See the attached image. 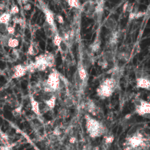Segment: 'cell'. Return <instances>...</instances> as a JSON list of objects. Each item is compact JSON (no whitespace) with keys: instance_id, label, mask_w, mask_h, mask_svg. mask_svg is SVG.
<instances>
[{"instance_id":"obj_1","label":"cell","mask_w":150,"mask_h":150,"mask_svg":"<svg viewBox=\"0 0 150 150\" xmlns=\"http://www.w3.org/2000/svg\"><path fill=\"white\" fill-rule=\"evenodd\" d=\"M86 120V128L88 135L92 138L100 137L107 134V130L103 123L89 114L84 116Z\"/></svg>"},{"instance_id":"obj_2","label":"cell","mask_w":150,"mask_h":150,"mask_svg":"<svg viewBox=\"0 0 150 150\" xmlns=\"http://www.w3.org/2000/svg\"><path fill=\"white\" fill-rule=\"evenodd\" d=\"M117 83L110 77L104 79L96 89L97 95L101 98L110 97L115 90Z\"/></svg>"},{"instance_id":"obj_3","label":"cell","mask_w":150,"mask_h":150,"mask_svg":"<svg viewBox=\"0 0 150 150\" xmlns=\"http://www.w3.org/2000/svg\"><path fill=\"white\" fill-rule=\"evenodd\" d=\"M60 75V74L56 70H53L48 75L46 81L43 84V90L44 92L54 93L58 91Z\"/></svg>"},{"instance_id":"obj_4","label":"cell","mask_w":150,"mask_h":150,"mask_svg":"<svg viewBox=\"0 0 150 150\" xmlns=\"http://www.w3.org/2000/svg\"><path fill=\"white\" fill-rule=\"evenodd\" d=\"M133 102L135 105V112L144 118H149L150 105L149 102L140 98H135Z\"/></svg>"},{"instance_id":"obj_5","label":"cell","mask_w":150,"mask_h":150,"mask_svg":"<svg viewBox=\"0 0 150 150\" xmlns=\"http://www.w3.org/2000/svg\"><path fill=\"white\" fill-rule=\"evenodd\" d=\"M40 9L42 12L44 13L45 16V21L50 25L53 26L54 28H57L56 24L54 20V15L53 12L47 7V5L43 1H39Z\"/></svg>"},{"instance_id":"obj_6","label":"cell","mask_w":150,"mask_h":150,"mask_svg":"<svg viewBox=\"0 0 150 150\" xmlns=\"http://www.w3.org/2000/svg\"><path fill=\"white\" fill-rule=\"evenodd\" d=\"M104 3L105 2L103 1H97V4L94 7V9L91 18L93 19L96 23H100L102 20V17L104 13Z\"/></svg>"},{"instance_id":"obj_7","label":"cell","mask_w":150,"mask_h":150,"mask_svg":"<svg viewBox=\"0 0 150 150\" xmlns=\"http://www.w3.org/2000/svg\"><path fill=\"white\" fill-rule=\"evenodd\" d=\"M35 69L39 71H43L46 70L47 67V64L45 59V53L40 54L37 56L35 58V62H33Z\"/></svg>"},{"instance_id":"obj_8","label":"cell","mask_w":150,"mask_h":150,"mask_svg":"<svg viewBox=\"0 0 150 150\" xmlns=\"http://www.w3.org/2000/svg\"><path fill=\"white\" fill-rule=\"evenodd\" d=\"M27 73L26 66L23 64H18L13 68V73L12 74V79H16L25 76Z\"/></svg>"},{"instance_id":"obj_9","label":"cell","mask_w":150,"mask_h":150,"mask_svg":"<svg viewBox=\"0 0 150 150\" xmlns=\"http://www.w3.org/2000/svg\"><path fill=\"white\" fill-rule=\"evenodd\" d=\"M43 29L45 32V36L49 39H52L53 36L57 33V28H54L48 23L45 21L43 23Z\"/></svg>"},{"instance_id":"obj_10","label":"cell","mask_w":150,"mask_h":150,"mask_svg":"<svg viewBox=\"0 0 150 150\" xmlns=\"http://www.w3.org/2000/svg\"><path fill=\"white\" fill-rule=\"evenodd\" d=\"M136 87L137 88L149 90L150 89L149 78H141L139 79H137Z\"/></svg>"},{"instance_id":"obj_11","label":"cell","mask_w":150,"mask_h":150,"mask_svg":"<svg viewBox=\"0 0 150 150\" xmlns=\"http://www.w3.org/2000/svg\"><path fill=\"white\" fill-rule=\"evenodd\" d=\"M101 46V40L100 38H96L93 43H91L88 48V54H93L94 53L98 52L100 49Z\"/></svg>"},{"instance_id":"obj_12","label":"cell","mask_w":150,"mask_h":150,"mask_svg":"<svg viewBox=\"0 0 150 150\" xmlns=\"http://www.w3.org/2000/svg\"><path fill=\"white\" fill-rule=\"evenodd\" d=\"M104 26L106 29H108L112 32L116 30L117 27V22L114 18L110 17L106 19L104 22Z\"/></svg>"},{"instance_id":"obj_13","label":"cell","mask_w":150,"mask_h":150,"mask_svg":"<svg viewBox=\"0 0 150 150\" xmlns=\"http://www.w3.org/2000/svg\"><path fill=\"white\" fill-rule=\"evenodd\" d=\"M29 99L32 111L38 116L41 115L42 114H40L39 110V103L36 101L32 95H30Z\"/></svg>"},{"instance_id":"obj_14","label":"cell","mask_w":150,"mask_h":150,"mask_svg":"<svg viewBox=\"0 0 150 150\" xmlns=\"http://www.w3.org/2000/svg\"><path fill=\"white\" fill-rule=\"evenodd\" d=\"M77 74L79 81L84 82L87 78L88 74H87V70H86L85 67L83 66V65H80L78 67Z\"/></svg>"},{"instance_id":"obj_15","label":"cell","mask_w":150,"mask_h":150,"mask_svg":"<svg viewBox=\"0 0 150 150\" xmlns=\"http://www.w3.org/2000/svg\"><path fill=\"white\" fill-rule=\"evenodd\" d=\"M86 110L93 115H97V106L95 103L91 100H88L85 104Z\"/></svg>"},{"instance_id":"obj_16","label":"cell","mask_w":150,"mask_h":150,"mask_svg":"<svg viewBox=\"0 0 150 150\" xmlns=\"http://www.w3.org/2000/svg\"><path fill=\"white\" fill-rule=\"evenodd\" d=\"M45 59L47 64V67H52L55 64V59L53 53H45Z\"/></svg>"},{"instance_id":"obj_17","label":"cell","mask_w":150,"mask_h":150,"mask_svg":"<svg viewBox=\"0 0 150 150\" xmlns=\"http://www.w3.org/2000/svg\"><path fill=\"white\" fill-rule=\"evenodd\" d=\"M39 52V49L38 45L33 42L31 43L28 47V54L32 56H36Z\"/></svg>"},{"instance_id":"obj_18","label":"cell","mask_w":150,"mask_h":150,"mask_svg":"<svg viewBox=\"0 0 150 150\" xmlns=\"http://www.w3.org/2000/svg\"><path fill=\"white\" fill-rule=\"evenodd\" d=\"M19 40L13 36V35H10L7 42V46L15 49L19 45Z\"/></svg>"},{"instance_id":"obj_19","label":"cell","mask_w":150,"mask_h":150,"mask_svg":"<svg viewBox=\"0 0 150 150\" xmlns=\"http://www.w3.org/2000/svg\"><path fill=\"white\" fill-rule=\"evenodd\" d=\"M102 58L104 60H105L109 64V63H111V62H113V60L114 59V52L111 50L105 51L103 53V54L102 56Z\"/></svg>"},{"instance_id":"obj_20","label":"cell","mask_w":150,"mask_h":150,"mask_svg":"<svg viewBox=\"0 0 150 150\" xmlns=\"http://www.w3.org/2000/svg\"><path fill=\"white\" fill-rule=\"evenodd\" d=\"M56 102V96L54 94L49 99H48L47 100L44 101L43 103L49 108V110H52L54 108V107H55Z\"/></svg>"},{"instance_id":"obj_21","label":"cell","mask_w":150,"mask_h":150,"mask_svg":"<svg viewBox=\"0 0 150 150\" xmlns=\"http://www.w3.org/2000/svg\"><path fill=\"white\" fill-rule=\"evenodd\" d=\"M69 45H68V43L65 40L62 39V41L61 42L59 46L57 48L60 53H62V54H66L69 51Z\"/></svg>"},{"instance_id":"obj_22","label":"cell","mask_w":150,"mask_h":150,"mask_svg":"<svg viewBox=\"0 0 150 150\" xmlns=\"http://www.w3.org/2000/svg\"><path fill=\"white\" fill-rule=\"evenodd\" d=\"M11 15L9 12H5L1 15L0 16V23L9 24V22L11 19Z\"/></svg>"},{"instance_id":"obj_23","label":"cell","mask_w":150,"mask_h":150,"mask_svg":"<svg viewBox=\"0 0 150 150\" xmlns=\"http://www.w3.org/2000/svg\"><path fill=\"white\" fill-rule=\"evenodd\" d=\"M135 74L136 80L141 78H149V74L142 69L137 70Z\"/></svg>"},{"instance_id":"obj_24","label":"cell","mask_w":150,"mask_h":150,"mask_svg":"<svg viewBox=\"0 0 150 150\" xmlns=\"http://www.w3.org/2000/svg\"><path fill=\"white\" fill-rule=\"evenodd\" d=\"M67 3L69 6L77 9H80L81 8V4L78 0H69L67 1Z\"/></svg>"},{"instance_id":"obj_25","label":"cell","mask_w":150,"mask_h":150,"mask_svg":"<svg viewBox=\"0 0 150 150\" xmlns=\"http://www.w3.org/2000/svg\"><path fill=\"white\" fill-rule=\"evenodd\" d=\"M117 57L122 62H127L129 59V54L128 52H119L117 54Z\"/></svg>"},{"instance_id":"obj_26","label":"cell","mask_w":150,"mask_h":150,"mask_svg":"<svg viewBox=\"0 0 150 150\" xmlns=\"http://www.w3.org/2000/svg\"><path fill=\"white\" fill-rule=\"evenodd\" d=\"M63 103L65 107L67 108H70L73 107L74 104L73 98H71L70 97H67L65 98L63 100Z\"/></svg>"},{"instance_id":"obj_27","label":"cell","mask_w":150,"mask_h":150,"mask_svg":"<svg viewBox=\"0 0 150 150\" xmlns=\"http://www.w3.org/2000/svg\"><path fill=\"white\" fill-rule=\"evenodd\" d=\"M52 40H53V43L54 45L58 47L59 46L61 42L62 41V38L60 37V36L57 33L53 36V38H52Z\"/></svg>"},{"instance_id":"obj_28","label":"cell","mask_w":150,"mask_h":150,"mask_svg":"<svg viewBox=\"0 0 150 150\" xmlns=\"http://www.w3.org/2000/svg\"><path fill=\"white\" fill-rule=\"evenodd\" d=\"M21 111H22V105H19L16 107L15 109H13L12 111V115L15 118H17L21 115Z\"/></svg>"},{"instance_id":"obj_29","label":"cell","mask_w":150,"mask_h":150,"mask_svg":"<svg viewBox=\"0 0 150 150\" xmlns=\"http://www.w3.org/2000/svg\"><path fill=\"white\" fill-rule=\"evenodd\" d=\"M19 9L18 6L16 5H13L11 7L9 13L12 16V15H16V14H18L19 13Z\"/></svg>"},{"instance_id":"obj_30","label":"cell","mask_w":150,"mask_h":150,"mask_svg":"<svg viewBox=\"0 0 150 150\" xmlns=\"http://www.w3.org/2000/svg\"><path fill=\"white\" fill-rule=\"evenodd\" d=\"M9 25L0 23V33H2L3 35L7 34V28Z\"/></svg>"},{"instance_id":"obj_31","label":"cell","mask_w":150,"mask_h":150,"mask_svg":"<svg viewBox=\"0 0 150 150\" xmlns=\"http://www.w3.org/2000/svg\"><path fill=\"white\" fill-rule=\"evenodd\" d=\"M54 20H56L59 24H63L64 23L63 17L60 14H57L54 16Z\"/></svg>"},{"instance_id":"obj_32","label":"cell","mask_w":150,"mask_h":150,"mask_svg":"<svg viewBox=\"0 0 150 150\" xmlns=\"http://www.w3.org/2000/svg\"><path fill=\"white\" fill-rule=\"evenodd\" d=\"M15 32V28L12 26L8 25V28H7V34L10 35H14V33Z\"/></svg>"},{"instance_id":"obj_33","label":"cell","mask_w":150,"mask_h":150,"mask_svg":"<svg viewBox=\"0 0 150 150\" xmlns=\"http://www.w3.org/2000/svg\"><path fill=\"white\" fill-rule=\"evenodd\" d=\"M134 4L132 3H130L128 2L127 6V9H126V12L131 13L133 11L134 9Z\"/></svg>"},{"instance_id":"obj_34","label":"cell","mask_w":150,"mask_h":150,"mask_svg":"<svg viewBox=\"0 0 150 150\" xmlns=\"http://www.w3.org/2000/svg\"><path fill=\"white\" fill-rule=\"evenodd\" d=\"M145 12H142V11H137L135 12V19H139L141 17H142L144 15H145Z\"/></svg>"},{"instance_id":"obj_35","label":"cell","mask_w":150,"mask_h":150,"mask_svg":"<svg viewBox=\"0 0 150 150\" xmlns=\"http://www.w3.org/2000/svg\"><path fill=\"white\" fill-rule=\"evenodd\" d=\"M23 9L25 11H29L31 9V5L29 3H27L26 4L23 5Z\"/></svg>"},{"instance_id":"obj_36","label":"cell","mask_w":150,"mask_h":150,"mask_svg":"<svg viewBox=\"0 0 150 150\" xmlns=\"http://www.w3.org/2000/svg\"><path fill=\"white\" fill-rule=\"evenodd\" d=\"M76 138L74 137H71L70 138V139H69V142H70V144H74L75 142H76Z\"/></svg>"},{"instance_id":"obj_37","label":"cell","mask_w":150,"mask_h":150,"mask_svg":"<svg viewBox=\"0 0 150 150\" xmlns=\"http://www.w3.org/2000/svg\"><path fill=\"white\" fill-rule=\"evenodd\" d=\"M128 2H126L122 6V11L124 13L126 12V9H127V5H128Z\"/></svg>"},{"instance_id":"obj_38","label":"cell","mask_w":150,"mask_h":150,"mask_svg":"<svg viewBox=\"0 0 150 150\" xmlns=\"http://www.w3.org/2000/svg\"><path fill=\"white\" fill-rule=\"evenodd\" d=\"M5 8V5L4 4H0V10H4Z\"/></svg>"},{"instance_id":"obj_39","label":"cell","mask_w":150,"mask_h":150,"mask_svg":"<svg viewBox=\"0 0 150 150\" xmlns=\"http://www.w3.org/2000/svg\"><path fill=\"white\" fill-rule=\"evenodd\" d=\"M81 150H88V148L86 146H84V148Z\"/></svg>"}]
</instances>
